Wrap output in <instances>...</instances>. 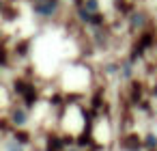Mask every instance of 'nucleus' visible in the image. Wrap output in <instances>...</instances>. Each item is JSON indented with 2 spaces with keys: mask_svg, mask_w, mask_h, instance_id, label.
Returning a JSON list of instances; mask_svg holds the SVG:
<instances>
[]
</instances>
